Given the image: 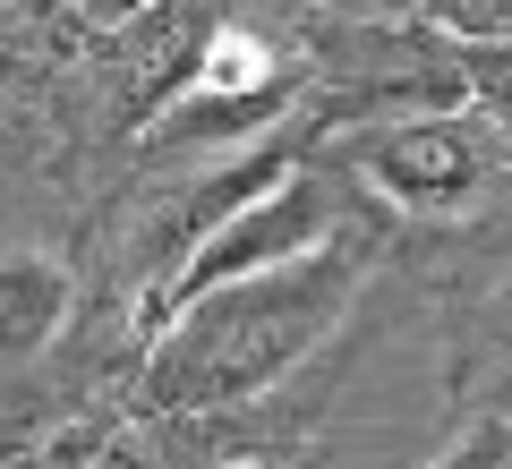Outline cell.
Here are the masks:
<instances>
[{
  "label": "cell",
  "instance_id": "1",
  "mask_svg": "<svg viewBox=\"0 0 512 469\" xmlns=\"http://www.w3.org/2000/svg\"><path fill=\"white\" fill-rule=\"evenodd\" d=\"M350 299H359V256H342L333 239L316 256L274 265V273L205 290L146 342L137 401L146 410H239V401L274 393L350 316Z\"/></svg>",
  "mask_w": 512,
  "mask_h": 469
},
{
  "label": "cell",
  "instance_id": "2",
  "mask_svg": "<svg viewBox=\"0 0 512 469\" xmlns=\"http://www.w3.org/2000/svg\"><path fill=\"white\" fill-rule=\"evenodd\" d=\"M325 239H333V188L299 163L291 180H274L265 197H248L222 222H205V231L154 273L146 299H137V333L154 342L188 299H205V290H222V282H248V273H274V265H291V256H316Z\"/></svg>",
  "mask_w": 512,
  "mask_h": 469
},
{
  "label": "cell",
  "instance_id": "3",
  "mask_svg": "<svg viewBox=\"0 0 512 469\" xmlns=\"http://www.w3.org/2000/svg\"><path fill=\"white\" fill-rule=\"evenodd\" d=\"M359 171L402 214H470L495 180V137L478 120L436 111V120H402V128H384V137H367Z\"/></svg>",
  "mask_w": 512,
  "mask_h": 469
},
{
  "label": "cell",
  "instance_id": "4",
  "mask_svg": "<svg viewBox=\"0 0 512 469\" xmlns=\"http://www.w3.org/2000/svg\"><path fill=\"white\" fill-rule=\"evenodd\" d=\"M205 35H214V18H205L197 0H154V9H137V18L111 35V77H120V103H128L137 128H154L180 103Z\"/></svg>",
  "mask_w": 512,
  "mask_h": 469
},
{
  "label": "cell",
  "instance_id": "5",
  "mask_svg": "<svg viewBox=\"0 0 512 469\" xmlns=\"http://www.w3.org/2000/svg\"><path fill=\"white\" fill-rule=\"evenodd\" d=\"M282 103V52L265 35H248V26H222L205 35L197 69H188L180 103L163 111L154 128H188V120H256V111H274Z\"/></svg>",
  "mask_w": 512,
  "mask_h": 469
},
{
  "label": "cell",
  "instance_id": "6",
  "mask_svg": "<svg viewBox=\"0 0 512 469\" xmlns=\"http://www.w3.org/2000/svg\"><path fill=\"white\" fill-rule=\"evenodd\" d=\"M77 316V273L52 248H0V367H35Z\"/></svg>",
  "mask_w": 512,
  "mask_h": 469
},
{
  "label": "cell",
  "instance_id": "7",
  "mask_svg": "<svg viewBox=\"0 0 512 469\" xmlns=\"http://www.w3.org/2000/svg\"><path fill=\"white\" fill-rule=\"evenodd\" d=\"M419 26H444L453 43H512V0H402Z\"/></svg>",
  "mask_w": 512,
  "mask_h": 469
},
{
  "label": "cell",
  "instance_id": "8",
  "mask_svg": "<svg viewBox=\"0 0 512 469\" xmlns=\"http://www.w3.org/2000/svg\"><path fill=\"white\" fill-rule=\"evenodd\" d=\"M427 469H512V410L470 418V427H461V435H453V444H444Z\"/></svg>",
  "mask_w": 512,
  "mask_h": 469
},
{
  "label": "cell",
  "instance_id": "9",
  "mask_svg": "<svg viewBox=\"0 0 512 469\" xmlns=\"http://www.w3.org/2000/svg\"><path fill=\"white\" fill-rule=\"evenodd\" d=\"M487 333H495V350H512V273L495 282V299H487Z\"/></svg>",
  "mask_w": 512,
  "mask_h": 469
},
{
  "label": "cell",
  "instance_id": "10",
  "mask_svg": "<svg viewBox=\"0 0 512 469\" xmlns=\"http://www.w3.org/2000/svg\"><path fill=\"white\" fill-rule=\"evenodd\" d=\"M487 103H495V120H504V128H512V77H504V86H495V94H487Z\"/></svg>",
  "mask_w": 512,
  "mask_h": 469
},
{
  "label": "cell",
  "instance_id": "11",
  "mask_svg": "<svg viewBox=\"0 0 512 469\" xmlns=\"http://www.w3.org/2000/svg\"><path fill=\"white\" fill-rule=\"evenodd\" d=\"M222 469H265V461H222Z\"/></svg>",
  "mask_w": 512,
  "mask_h": 469
}]
</instances>
